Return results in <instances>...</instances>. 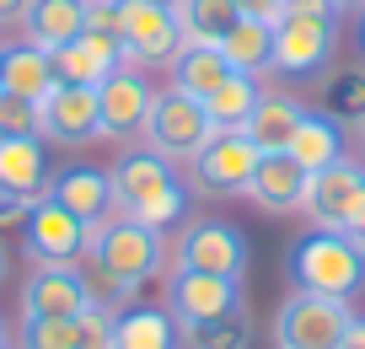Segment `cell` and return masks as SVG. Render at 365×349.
<instances>
[{
  "instance_id": "cell-34",
  "label": "cell",
  "mask_w": 365,
  "mask_h": 349,
  "mask_svg": "<svg viewBox=\"0 0 365 349\" xmlns=\"http://www.w3.org/2000/svg\"><path fill=\"white\" fill-rule=\"evenodd\" d=\"M38 199H11V193H0V226H22L27 215H33Z\"/></svg>"
},
{
  "instance_id": "cell-24",
  "label": "cell",
  "mask_w": 365,
  "mask_h": 349,
  "mask_svg": "<svg viewBox=\"0 0 365 349\" xmlns=\"http://www.w3.org/2000/svg\"><path fill=\"white\" fill-rule=\"evenodd\" d=\"M113 349H182L178 317L167 306H129V312H118Z\"/></svg>"
},
{
  "instance_id": "cell-17",
  "label": "cell",
  "mask_w": 365,
  "mask_h": 349,
  "mask_svg": "<svg viewBox=\"0 0 365 349\" xmlns=\"http://www.w3.org/2000/svg\"><path fill=\"white\" fill-rule=\"evenodd\" d=\"M118 65H124V44L108 33H81L76 44L54 49V76L65 86H103Z\"/></svg>"
},
{
  "instance_id": "cell-18",
  "label": "cell",
  "mask_w": 365,
  "mask_h": 349,
  "mask_svg": "<svg viewBox=\"0 0 365 349\" xmlns=\"http://www.w3.org/2000/svg\"><path fill=\"white\" fill-rule=\"evenodd\" d=\"M48 140L38 135H16V140H0V193L11 199H43L54 172H48Z\"/></svg>"
},
{
  "instance_id": "cell-14",
  "label": "cell",
  "mask_w": 365,
  "mask_h": 349,
  "mask_svg": "<svg viewBox=\"0 0 365 349\" xmlns=\"http://www.w3.org/2000/svg\"><path fill=\"white\" fill-rule=\"evenodd\" d=\"M360 193H365V161L339 156L333 167L312 172L307 210L301 215H312V226H322V231H344L349 215H354V204H360Z\"/></svg>"
},
{
  "instance_id": "cell-22",
  "label": "cell",
  "mask_w": 365,
  "mask_h": 349,
  "mask_svg": "<svg viewBox=\"0 0 365 349\" xmlns=\"http://www.w3.org/2000/svg\"><path fill=\"white\" fill-rule=\"evenodd\" d=\"M215 49L226 54V65H231V70L269 76V70H274V22H258V16H237Z\"/></svg>"
},
{
  "instance_id": "cell-43",
  "label": "cell",
  "mask_w": 365,
  "mask_h": 349,
  "mask_svg": "<svg viewBox=\"0 0 365 349\" xmlns=\"http://www.w3.org/2000/svg\"><path fill=\"white\" fill-rule=\"evenodd\" d=\"M360 49H365V6H360Z\"/></svg>"
},
{
  "instance_id": "cell-19",
  "label": "cell",
  "mask_w": 365,
  "mask_h": 349,
  "mask_svg": "<svg viewBox=\"0 0 365 349\" xmlns=\"http://www.w3.org/2000/svg\"><path fill=\"white\" fill-rule=\"evenodd\" d=\"M43 199L65 204L76 221L86 226H103L113 215V183H108V167H65L54 183H48Z\"/></svg>"
},
{
  "instance_id": "cell-30",
  "label": "cell",
  "mask_w": 365,
  "mask_h": 349,
  "mask_svg": "<svg viewBox=\"0 0 365 349\" xmlns=\"http://www.w3.org/2000/svg\"><path fill=\"white\" fill-rule=\"evenodd\" d=\"M237 0H182V33H188V44H220L226 38V27L237 22Z\"/></svg>"
},
{
  "instance_id": "cell-3",
  "label": "cell",
  "mask_w": 365,
  "mask_h": 349,
  "mask_svg": "<svg viewBox=\"0 0 365 349\" xmlns=\"http://www.w3.org/2000/svg\"><path fill=\"white\" fill-rule=\"evenodd\" d=\"M290 285L328 301H354L365 290V253L349 242V231L312 226L307 237L290 242Z\"/></svg>"
},
{
  "instance_id": "cell-5",
  "label": "cell",
  "mask_w": 365,
  "mask_h": 349,
  "mask_svg": "<svg viewBox=\"0 0 365 349\" xmlns=\"http://www.w3.org/2000/svg\"><path fill=\"white\" fill-rule=\"evenodd\" d=\"M263 151L247 140V129H215L194 161H188V188L205 199H247L252 172Z\"/></svg>"
},
{
  "instance_id": "cell-20",
  "label": "cell",
  "mask_w": 365,
  "mask_h": 349,
  "mask_svg": "<svg viewBox=\"0 0 365 349\" xmlns=\"http://www.w3.org/2000/svg\"><path fill=\"white\" fill-rule=\"evenodd\" d=\"M86 11H91V0H27L22 38L33 49H43V54H54V49L76 44L86 33Z\"/></svg>"
},
{
  "instance_id": "cell-1",
  "label": "cell",
  "mask_w": 365,
  "mask_h": 349,
  "mask_svg": "<svg viewBox=\"0 0 365 349\" xmlns=\"http://www.w3.org/2000/svg\"><path fill=\"white\" fill-rule=\"evenodd\" d=\"M108 183H113V215H129L140 226L167 231L188 215V183L178 178V161H167L150 146H129L108 167Z\"/></svg>"
},
{
  "instance_id": "cell-13",
  "label": "cell",
  "mask_w": 365,
  "mask_h": 349,
  "mask_svg": "<svg viewBox=\"0 0 365 349\" xmlns=\"http://www.w3.org/2000/svg\"><path fill=\"white\" fill-rule=\"evenodd\" d=\"M91 301L81 263H33L22 280V317H81Z\"/></svg>"
},
{
  "instance_id": "cell-45",
  "label": "cell",
  "mask_w": 365,
  "mask_h": 349,
  "mask_svg": "<svg viewBox=\"0 0 365 349\" xmlns=\"http://www.w3.org/2000/svg\"><path fill=\"white\" fill-rule=\"evenodd\" d=\"M0 59H6V49H0Z\"/></svg>"
},
{
  "instance_id": "cell-42",
  "label": "cell",
  "mask_w": 365,
  "mask_h": 349,
  "mask_svg": "<svg viewBox=\"0 0 365 349\" xmlns=\"http://www.w3.org/2000/svg\"><path fill=\"white\" fill-rule=\"evenodd\" d=\"M156 6H167V11H182V0H156Z\"/></svg>"
},
{
  "instance_id": "cell-6",
  "label": "cell",
  "mask_w": 365,
  "mask_h": 349,
  "mask_svg": "<svg viewBox=\"0 0 365 349\" xmlns=\"http://www.w3.org/2000/svg\"><path fill=\"white\" fill-rule=\"evenodd\" d=\"M349 323H354L349 301L290 290V301L274 312V349H344Z\"/></svg>"
},
{
  "instance_id": "cell-36",
  "label": "cell",
  "mask_w": 365,
  "mask_h": 349,
  "mask_svg": "<svg viewBox=\"0 0 365 349\" xmlns=\"http://www.w3.org/2000/svg\"><path fill=\"white\" fill-rule=\"evenodd\" d=\"M344 231H349V242L365 253V193H360V204H354V215H349V226H344Z\"/></svg>"
},
{
  "instance_id": "cell-44",
  "label": "cell",
  "mask_w": 365,
  "mask_h": 349,
  "mask_svg": "<svg viewBox=\"0 0 365 349\" xmlns=\"http://www.w3.org/2000/svg\"><path fill=\"white\" fill-rule=\"evenodd\" d=\"M360 151H365V124H360Z\"/></svg>"
},
{
  "instance_id": "cell-29",
  "label": "cell",
  "mask_w": 365,
  "mask_h": 349,
  "mask_svg": "<svg viewBox=\"0 0 365 349\" xmlns=\"http://www.w3.org/2000/svg\"><path fill=\"white\" fill-rule=\"evenodd\" d=\"M182 349H252V317L231 312V317H210V323H182Z\"/></svg>"
},
{
  "instance_id": "cell-33",
  "label": "cell",
  "mask_w": 365,
  "mask_h": 349,
  "mask_svg": "<svg viewBox=\"0 0 365 349\" xmlns=\"http://www.w3.org/2000/svg\"><path fill=\"white\" fill-rule=\"evenodd\" d=\"M118 338V306H86L76 317V349H113Z\"/></svg>"
},
{
  "instance_id": "cell-12",
  "label": "cell",
  "mask_w": 365,
  "mask_h": 349,
  "mask_svg": "<svg viewBox=\"0 0 365 349\" xmlns=\"http://www.w3.org/2000/svg\"><path fill=\"white\" fill-rule=\"evenodd\" d=\"M22 248L33 263H81L86 258V221L54 199H38L33 215L22 221Z\"/></svg>"
},
{
  "instance_id": "cell-25",
  "label": "cell",
  "mask_w": 365,
  "mask_h": 349,
  "mask_svg": "<svg viewBox=\"0 0 365 349\" xmlns=\"http://www.w3.org/2000/svg\"><path fill=\"white\" fill-rule=\"evenodd\" d=\"M167 70H172V86L188 91V97H210V91L231 76L226 54H220L215 44H182V54L172 59Z\"/></svg>"
},
{
  "instance_id": "cell-26",
  "label": "cell",
  "mask_w": 365,
  "mask_h": 349,
  "mask_svg": "<svg viewBox=\"0 0 365 349\" xmlns=\"http://www.w3.org/2000/svg\"><path fill=\"white\" fill-rule=\"evenodd\" d=\"M258 81H263V76L231 70V76H226V81H220V86L205 97L210 124H215V129H242V124H247V113L258 108V97H263V86H258Z\"/></svg>"
},
{
  "instance_id": "cell-40",
  "label": "cell",
  "mask_w": 365,
  "mask_h": 349,
  "mask_svg": "<svg viewBox=\"0 0 365 349\" xmlns=\"http://www.w3.org/2000/svg\"><path fill=\"white\" fill-rule=\"evenodd\" d=\"M333 6H339V11H354V6H365V0H333Z\"/></svg>"
},
{
  "instance_id": "cell-23",
  "label": "cell",
  "mask_w": 365,
  "mask_h": 349,
  "mask_svg": "<svg viewBox=\"0 0 365 349\" xmlns=\"http://www.w3.org/2000/svg\"><path fill=\"white\" fill-rule=\"evenodd\" d=\"M0 86L16 91V97L43 102L48 91L59 86V76H54V54H43V49H33V44L6 49V59H0Z\"/></svg>"
},
{
  "instance_id": "cell-31",
  "label": "cell",
  "mask_w": 365,
  "mask_h": 349,
  "mask_svg": "<svg viewBox=\"0 0 365 349\" xmlns=\"http://www.w3.org/2000/svg\"><path fill=\"white\" fill-rule=\"evenodd\" d=\"M16 344L22 349H76V317H22Z\"/></svg>"
},
{
  "instance_id": "cell-32",
  "label": "cell",
  "mask_w": 365,
  "mask_h": 349,
  "mask_svg": "<svg viewBox=\"0 0 365 349\" xmlns=\"http://www.w3.org/2000/svg\"><path fill=\"white\" fill-rule=\"evenodd\" d=\"M16 135L43 140V108L33 97H16V91L0 86V140H16Z\"/></svg>"
},
{
  "instance_id": "cell-9",
  "label": "cell",
  "mask_w": 365,
  "mask_h": 349,
  "mask_svg": "<svg viewBox=\"0 0 365 349\" xmlns=\"http://www.w3.org/2000/svg\"><path fill=\"white\" fill-rule=\"evenodd\" d=\"M178 263L199 274H220V280H247L252 248L242 237V226L231 221H194L178 242Z\"/></svg>"
},
{
  "instance_id": "cell-28",
  "label": "cell",
  "mask_w": 365,
  "mask_h": 349,
  "mask_svg": "<svg viewBox=\"0 0 365 349\" xmlns=\"http://www.w3.org/2000/svg\"><path fill=\"white\" fill-rule=\"evenodd\" d=\"M339 129H360L365 124V65H349V70H333L328 86H322V108Z\"/></svg>"
},
{
  "instance_id": "cell-37",
  "label": "cell",
  "mask_w": 365,
  "mask_h": 349,
  "mask_svg": "<svg viewBox=\"0 0 365 349\" xmlns=\"http://www.w3.org/2000/svg\"><path fill=\"white\" fill-rule=\"evenodd\" d=\"M22 11H27V0H0V27H6V22L22 27Z\"/></svg>"
},
{
  "instance_id": "cell-41",
  "label": "cell",
  "mask_w": 365,
  "mask_h": 349,
  "mask_svg": "<svg viewBox=\"0 0 365 349\" xmlns=\"http://www.w3.org/2000/svg\"><path fill=\"white\" fill-rule=\"evenodd\" d=\"M6 274H11V263H6V248H0V285H6Z\"/></svg>"
},
{
  "instance_id": "cell-8",
  "label": "cell",
  "mask_w": 365,
  "mask_h": 349,
  "mask_svg": "<svg viewBox=\"0 0 365 349\" xmlns=\"http://www.w3.org/2000/svg\"><path fill=\"white\" fill-rule=\"evenodd\" d=\"M118 44H124V59L140 70L150 65H172L188 44L178 11L156 6V0H118Z\"/></svg>"
},
{
  "instance_id": "cell-35",
  "label": "cell",
  "mask_w": 365,
  "mask_h": 349,
  "mask_svg": "<svg viewBox=\"0 0 365 349\" xmlns=\"http://www.w3.org/2000/svg\"><path fill=\"white\" fill-rule=\"evenodd\" d=\"M279 6H285V0H237V11L258 16V22H279Z\"/></svg>"
},
{
  "instance_id": "cell-4",
  "label": "cell",
  "mask_w": 365,
  "mask_h": 349,
  "mask_svg": "<svg viewBox=\"0 0 365 349\" xmlns=\"http://www.w3.org/2000/svg\"><path fill=\"white\" fill-rule=\"evenodd\" d=\"M86 263H97V269L118 285V295L129 301L140 285H150L161 274L167 242H161L156 226H140V221H129V215H108V221L97 226V242L86 248Z\"/></svg>"
},
{
  "instance_id": "cell-38",
  "label": "cell",
  "mask_w": 365,
  "mask_h": 349,
  "mask_svg": "<svg viewBox=\"0 0 365 349\" xmlns=\"http://www.w3.org/2000/svg\"><path fill=\"white\" fill-rule=\"evenodd\" d=\"M344 349H365V317H354L349 333H344Z\"/></svg>"
},
{
  "instance_id": "cell-2",
  "label": "cell",
  "mask_w": 365,
  "mask_h": 349,
  "mask_svg": "<svg viewBox=\"0 0 365 349\" xmlns=\"http://www.w3.org/2000/svg\"><path fill=\"white\" fill-rule=\"evenodd\" d=\"M339 54V6L333 0H285L274 22V76H322Z\"/></svg>"
},
{
  "instance_id": "cell-16",
  "label": "cell",
  "mask_w": 365,
  "mask_h": 349,
  "mask_svg": "<svg viewBox=\"0 0 365 349\" xmlns=\"http://www.w3.org/2000/svg\"><path fill=\"white\" fill-rule=\"evenodd\" d=\"M307 188H312V172L301 167L290 151H269V156H258L247 199L258 204V210H269V215H301L307 210Z\"/></svg>"
},
{
  "instance_id": "cell-27",
  "label": "cell",
  "mask_w": 365,
  "mask_h": 349,
  "mask_svg": "<svg viewBox=\"0 0 365 349\" xmlns=\"http://www.w3.org/2000/svg\"><path fill=\"white\" fill-rule=\"evenodd\" d=\"M290 156H296L307 172H322V167H333V161L344 156V129L333 124L328 113H312V108H307V118H301L296 140H290Z\"/></svg>"
},
{
  "instance_id": "cell-39",
  "label": "cell",
  "mask_w": 365,
  "mask_h": 349,
  "mask_svg": "<svg viewBox=\"0 0 365 349\" xmlns=\"http://www.w3.org/2000/svg\"><path fill=\"white\" fill-rule=\"evenodd\" d=\"M0 349H11V328H6V317H0Z\"/></svg>"
},
{
  "instance_id": "cell-7",
  "label": "cell",
  "mask_w": 365,
  "mask_h": 349,
  "mask_svg": "<svg viewBox=\"0 0 365 349\" xmlns=\"http://www.w3.org/2000/svg\"><path fill=\"white\" fill-rule=\"evenodd\" d=\"M210 135H215V124H210L205 97H188V91H178V86L156 91L150 118H145V146L150 151H161L167 161H194Z\"/></svg>"
},
{
  "instance_id": "cell-11",
  "label": "cell",
  "mask_w": 365,
  "mask_h": 349,
  "mask_svg": "<svg viewBox=\"0 0 365 349\" xmlns=\"http://www.w3.org/2000/svg\"><path fill=\"white\" fill-rule=\"evenodd\" d=\"M150 102H156V86L145 81L140 65H118L113 76L97 86V113H103V140H135L145 135Z\"/></svg>"
},
{
  "instance_id": "cell-15",
  "label": "cell",
  "mask_w": 365,
  "mask_h": 349,
  "mask_svg": "<svg viewBox=\"0 0 365 349\" xmlns=\"http://www.w3.org/2000/svg\"><path fill=\"white\" fill-rule=\"evenodd\" d=\"M38 108H43V140H54V146H86V140H103L97 86H65V81H59Z\"/></svg>"
},
{
  "instance_id": "cell-21",
  "label": "cell",
  "mask_w": 365,
  "mask_h": 349,
  "mask_svg": "<svg viewBox=\"0 0 365 349\" xmlns=\"http://www.w3.org/2000/svg\"><path fill=\"white\" fill-rule=\"evenodd\" d=\"M301 118H307V102H301V97H290V91H263L242 129H247V140L269 156V151H290Z\"/></svg>"
},
{
  "instance_id": "cell-10",
  "label": "cell",
  "mask_w": 365,
  "mask_h": 349,
  "mask_svg": "<svg viewBox=\"0 0 365 349\" xmlns=\"http://www.w3.org/2000/svg\"><path fill=\"white\" fill-rule=\"evenodd\" d=\"M167 312L182 323H210V317H231V312H247L242 301V280H220V274H199V269H182L172 263L167 274Z\"/></svg>"
}]
</instances>
